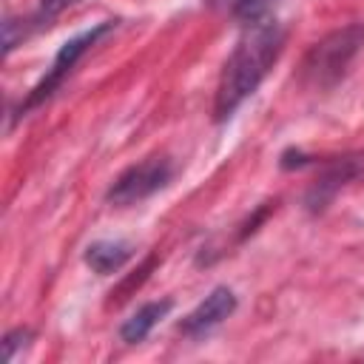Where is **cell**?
<instances>
[{
  "instance_id": "cell-5",
  "label": "cell",
  "mask_w": 364,
  "mask_h": 364,
  "mask_svg": "<svg viewBox=\"0 0 364 364\" xmlns=\"http://www.w3.org/2000/svg\"><path fill=\"white\" fill-rule=\"evenodd\" d=\"M236 310V293L225 284L213 287L182 321H179V333L188 336V338H199V336H208L210 330H216L228 316H233Z\"/></svg>"
},
{
  "instance_id": "cell-7",
  "label": "cell",
  "mask_w": 364,
  "mask_h": 364,
  "mask_svg": "<svg viewBox=\"0 0 364 364\" xmlns=\"http://www.w3.org/2000/svg\"><path fill=\"white\" fill-rule=\"evenodd\" d=\"M131 253H134L131 245L122 242V239H97V242H91V245L85 247L82 259H85V264H88L94 273L108 276V273H117V270L131 259Z\"/></svg>"
},
{
  "instance_id": "cell-4",
  "label": "cell",
  "mask_w": 364,
  "mask_h": 364,
  "mask_svg": "<svg viewBox=\"0 0 364 364\" xmlns=\"http://www.w3.org/2000/svg\"><path fill=\"white\" fill-rule=\"evenodd\" d=\"M171 179H173V162L165 154L145 156V159L134 162L131 168H125L111 182V188L105 191V202H111L117 208L139 205V202L151 199L156 191H162Z\"/></svg>"
},
{
  "instance_id": "cell-10",
  "label": "cell",
  "mask_w": 364,
  "mask_h": 364,
  "mask_svg": "<svg viewBox=\"0 0 364 364\" xmlns=\"http://www.w3.org/2000/svg\"><path fill=\"white\" fill-rule=\"evenodd\" d=\"M31 341V330L28 327H17V330H11V333H6V338H3V350H6V361H14V355H17V350L20 347H26Z\"/></svg>"
},
{
  "instance_id": "cell-9",
  "label": "cell",
  "mask_w": 364,
  "mask_h": 364,
  "mask_svg": "<svg viewBox=\"0 0 364 364\" xmlns=\"http://www.w3.org/2000/svg\"><path fill=\"white\" fill-rule=\"evenodd\" d=\"M80 0H37V11H34V23H51V20H57L63 11H68L71 6H77Z\"/></svg>"
},
{
  "instance_id": "cell-1",
  "label": "cell",
  "mask_w": 364,
  "mask_h": 364,
  "mask_svg": "<svg viewBox=\"0 0 364 364\" xmlns=\"http://www.w3.org/2000/svg\"><path fill=\"white\" fill-rule=\"evenodd\" d=\"M284 37L287 34L276 20H259L245 28L219 71L213 94V117L219 122L228 119L262 85L284 51Z\"/></svg>"
},
{
  "instance_id": "cell-2",
  "label": "cell",
  "mask_w": 364,
  "mask_h": 364,
  "mask_svg": "<svg viewBox=\"0 0 364 364\" xmlns=\"http://www.w3.org/2000/svg\"><path fill=\"white\" fill-rule=\"evenodd\" d=\"M361 46H364V23H350L344 28L330 31L307 51L301 63V82L318 91L336 85L355 60V54L361 51Z\"/></svg>"
},
{
  "instance_id": "cell-6",
  "label": "cell",
  "mask_w": 364,
  "mask_h": 364,
  "mask_svg": "<svg viewBox=\"0 0 364 364\" xmlns=\"http://www.w3.org/2000/svg\"><path fill=\"white\" fill-rule=\"evenodd\" d=\"M173 301L171 299H156V301H145L142 307H136L119 327V338L125 344H139L151 336V330L171 313Z\"/></svg>"
},
{
  "instance_id": "cell-3",
  "label": "cell",
  "mask_w": 364,
  "mask_h": 364,
  "mask_svg": "<svg viewBox=\"0 0 364 364\" xmlns=\"http://www.w3.org/2000/svg\"><path fill=\"white\" fill-rule=\"evenodd\" d=\"M114 28H117L114 20H102V23H97V26L80 31L77 37L65 40V43L60 46V51L54 54L51 68L46 71V77H43V80L28 91V97L20 102V114H23V111H31V108H37V105H43L46 100H51L54 91H57V88L65 82V77L74 71V65H77V63H80V60H82L100 40H105Z\"/></svg>"
},
{
  "instance_id": "cell-8",
  "label": "cell",
  "mask_w": 364,
  "mask_h": 364,
  "mask_svg": "<svg viewBox=\"0 0 364 364\" xmlns=\"http://www.w3.org/2000/svg\"><path fill=\"white\" fill-rule=\"evenodd\" d=\"M282 0H233V17L242 20L245 26L259 23V20H270L273 9Z\"/></svg>"
}]
</instances>
